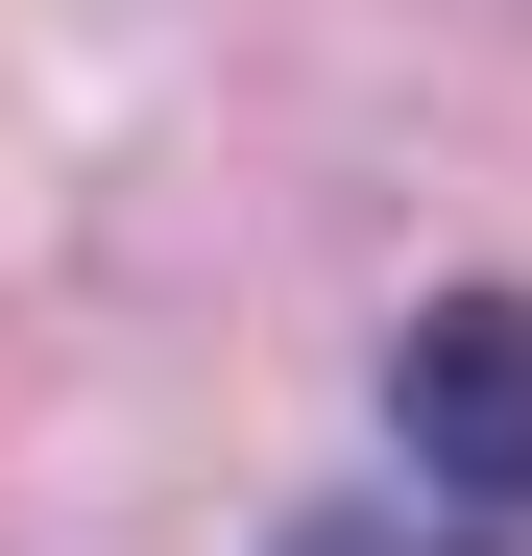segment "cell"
Instances as JSON below:
<instances>
[{"label": "cell", "instance_id": "cell-1", "mask_svg": "<svg viewBox=\"0 0 532 556\" xmlns=\"http://www.w3.org/2000/svg\"><path fill=\"white\" fill-rule=\"evenodd\" d=\"M388 435H411L460 508H532V291H435V315L388 339Z\"/></svg>", "mask_w": 532, "mask_h": 556}, {"label": "cell", "instance_id": "cell-2", "mask_svg": "<svg viewBox=\"0 0 532 556\" xmlns=\"http://www.w3.org/2000/svg\"><path fill=\"white\" fill-rule=\"evenodd\" d=\"M291 556H484V532H291Z\"/></svg>", "mask_w": 532, "mask_h": 556}]
</instances>
